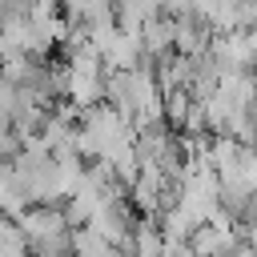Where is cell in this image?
<instances>
[{
  "label": "cell",
  "mask_w": 257,
  "mask_h": 257,
  "mask_svg": "<svg viewBox=\"0 0 257 257\" xmlns=\"http://www.w3.org/2000/svg\"><path fill=\"white\" fill-rule=\"evenodd\" d=\"M133 225H137V213L128 209V201L120 197V201H104L92 217H88V233L92 237H100L108 249H116V253H128V233H133Z\"/></svg>",
  "instance_id": "cell-1"
},
{
  "label": "cell",
  "mask_w": 257,
  "mask_h": 257,
  "mask_svg": "<svg viewBox=\"0 0 257 257\" xmlns=\"http://www.w3.org/2000/svg\"><path fill=\"white\" fill-rule=\"evenodd\" d=\"M205 52L217 60L221 72H249L253 68L257 40H253V32H213Z\"/></svg>",
  "instance_id": "cell-2"
},
{
  "label": "cell",
  "mask_w": 257,
  "mask_h": 257,
  "mask_svg": "<svg viewBox=\"0 0 257 257\" xmlns=\"http://www.w3.org/2000/svg\"><path fill=\"white\" fill-rule=\"evenodd\" d=\"M16 225H20V233L28 237V249H32L36 241H48V237H56V233H68V229H64V217H60V205H28V209L16 217Z\"/></svg>",
  "instance_id": "cell-3"
},
{
  "label": "cell",
  "mask_w": 257,
  "mask_h": 257,
  "mask_svg": "<svg viewBox=\"0 0 257 257\" xmlns=\"http://www.w3.org/2000/svg\"><path fill=\"white\" fill-rule=\"evenodd\" d=\"M185 245H189V253L193 257H221L229 245H233V225L229 229H221V225H193L189 229V237H185Z\"/></svg>",
  "instance_id": "cell-4"
},
{
  "label": "cell",
  "mask_w": 257,
  "mask_h": 257,
  "mask_svg": "<svg viewBox=\"0 0 257 257\" xmlns=\"http://www.w3.org/2000/svg\"><path fill=\"white\" fill-rule=\"evenodd\" d=\"M141 56L145 60H161L165 52H173V20L169 16H149L141 24Z\"/></svg>",
  "instance_id": "cell-5"
},
{
  "label": "cell",
  "mask_w": 257,
  "mask_h": 257,
  "mask_svg": "<svg viewBox=\"0 0 257 257\" xmlns=\"http://www.w3.org/2000/svg\"><path fill=\"white\" fill-rule=\"evenodd\" d=\"M209 36H213V32H209L201 20H193V16L173 20V52H177V56H205Z\"/></svg>",
  "instance_id": "cell-6"
},
{
  "label": "cell",
  "mask_w": 257,
  "mask_h": 257,
  "mask_svg": "<svg viewBox=\"0 0 257 257\" xmlns=\"http://www.w3.org/2000/svg\"><path fill=\"white\" fill-rule=\"evenodd\" d=\"M60 100H68V104H76V108H92V104H100L104 96H100V76H84V72H68V80H64V96Z\"/></svg>",
  "instance_id": "cell-7"
},
{
  "label": "cell",
  "mask_w": 257,
  "mask_h": 257,
  "mask_svg": "<svg viewBox=\"0 0 257 257\" xmlns=\"http://www.w3.org/2000/svg\"><path fill=\"white\" fill-rule=\"evenodd\" d=\"M193 96L185 88H173V92H161V112H165V128H181L185 124V112H189Z\"/></svg>",
  "instance_id": "cell-8"
},
{
  "label": "cell",
  "mask_w": 257,
  "mask_h": 257,
  "mask_svg": "<svg viewBox=\"0 0 257 257\" xmlns=\"http://www.w3.org/2000/svg\"><path fill=\"white\" fill-rule=\"evenodd\" d=\"M0 257H32L28 237H24L20 225L8 221V217H0Z\"/></svg>",
  "instance_id": "cell-9"
},
{
  "label": "cell",
  "mask_w": 257,
  "mask_h": 257,
  "mask_svg": "<svg viewBox=\"0 0 257 257\" xmlns=\"http://www.w3.org/2000/svg\"><path fill=\"white\" fill-rule=\"evenodd\" d=\"M161 257H193L185 241H161Z\"/></svg>",
  "instance_id": "cell-10"
},
{
  "label": "cell",
  "mask_w": 257,
  "mask_h": 257,
  "mask_svg": "<svg viewBox=\"0 0 257 257\" xmlns=\"http://www.w3.org/2000/svg\"><path fill=\"white\" fill-rule=\"evenodd\" d=\"M108 257H124V253H116V249H112V253H108Z\"/></svg>",
  "instance_id": "cell-11"
},
{
  "label": "cell",
  "mask_w": 257,
  "mask_h": 257,
  "mask_svg": "<svg viewBox=\"0 0 257 257\" xmlns=\"http://www.w3.org/2000/svg\"><path fill=\"white\" fill-rule=\"evenodd\" d=\"M221 257H229V253H221Z\"/></svg>",
  "instance_id": "cell-12"
}]
</instances>
